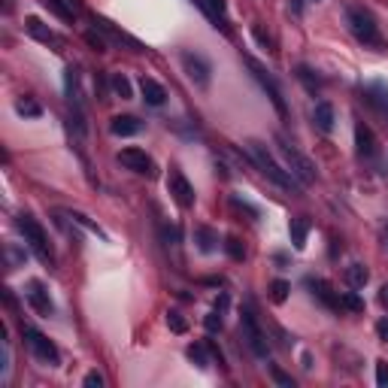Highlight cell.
<instances>
[{"instance_id":"obj_11","label":"cell","mask_w":388,"mask_h":388,"mask_svg":"<svg viewBox=\"0 0 388 388\" xmlns=\"http://www.w3.org/2000/svg\"><path fill=\"white\" fill-rule=\"evenodd\" d=\"M119 164L122 167H128V170H134V173H140V176H149V179H155V161L146 155L143 149H122L119 152Z\"/></svg>"},{"instance_id":"obj_19","label":"cell","mask_w":388,"mask_h":388,"mask_svg":"<svg viewBox=\"0 0 388 388\" xmlns=\"http://www.w3.org/2000/svg\"><path fill=\"white\" fill-rule=\"evenodd\" d=\"M288 234H291V246H295L297 252H300V249H306V237H309V219H304V216L291 219V225H288Z\"/></svg>"},{"instance_id":"obj_7","label":"cell","mask_w":388,"mask_h":388,"mask_svg":"<svg viewBox=\"0 0 388 388\" xmlns=\"http://www.w3.org/2000/svg\"><path fill=\"white\" fill-rule=\"evenodd\" d=\"M240 325H242V337H246V343L249 349L255 352L258 358H267L270 355V346H267V334L261 331V325H258V316L252 313V306H246L240 313Z\"/></svg>"},{"instance_id":"obj_27","label":"cell","mask_w":388,"mask_h":388,"mask_svg":"<svg viewBox=\"0 0 388 388\" xmlns=\"http://www.w3.org/2000/svg\"><path fill=\"white\" fill-rule=\"evenodd\" d=\"M110 82H112V91L119 94L122 101L134 97V89H131V82H128V76H124V73H112V76H110Z\"/></svg>"},{"instance_id":"obj_25","label":"cell","mask_w":388,"mask_h":388,"mask_svg":"<svg viewBox=\"0 0 388 388\" xmlns=\"http://www.w3.org/2000/svg\"><path fill=\"white\" fill-rule=\"evenodd\" d=\"M15 112L25 115V119H40L43 115V106L34 101V97H18L15 101Z\"/></svg>"},{"instance_id":"obj_28","label":"cell","mask_w":388,"mask_h":388,"mask_svg":"<svg viewBox=\"0 0 388 388\" xmlns=\"http://www.w3.org/2000/svg\"><path fill=\"white\" fill-rule=\"evenodd\" d=\"M288 291H291V285L285 279H273V283H270V297H273V304H285Z\"/></svg>"},{"instance_id":"obj_33","label":"cell","mask_w":388,"mask_h":388,"mask_svg":"<svg viewBox=\"0 0 388 388\" xmlns=\"http://www.w3.org/2000/svg\"><path fill=\"white\" fill-rule=\"evenodd\" d=\"M67 219H73V221H76V225L89 228V231H91V234H97V237H103V231H101V228H97V225H94V221H91L89 216H82V212H67Z\"/></svg>"},{"instance_id":"obj_43","label":"cell","mask_w":388,"mask_h":388,"mask_svg":"<svg viewBox=\"0 0 388 388\" xmlns=\"http://www.w3.org/2000/svg\"><path fill=\"white\" fill-rule=\"evenodd\" d=\"M380 306L385 309V313H388V283L380 288Z\"/></svg>"},{"instance_id":"obj_12","label":"cell","mask_w":388,"mask_h":388,"mask_svg":"<svg viewBox=\"0 0 388 388\" xmlns=\"http://www.w3.org/2000/svg\"><path fill=\"white\" fill-rule=\"evenodd\" d=\"M25 297H27V304H31V309L37 316L48 318L55 313V304H52V297H48V291H46V285L40 283V279H31V283H27Z\"/></svg>"},{"instance_id":"obj_8","label":"cell","mask_w":388,"mask_h":388,"mask_svg":"<svg viewBox=\"0 0 388 388\" xmlns=\"http://www.w3.org/2000/svg\"><path fill=\"white\" fill-rule=\"evenodd\" d=\"M167 191H170V198L176 200L182 209H191V207H194V200H198V194H194V186L186 179V173H182L179 167H170Z\"/></svg>"},{"instance_id":"obj_29","label":"cell","mask_w":388,"mask_h":388,"mask_svg":"<svg viewBox=\"0 0 388 388\" xmlns=\"http://www.w3.org/2000/svg\"><path fill=\"white\" fill-rule=\"evenodd\" d=\"M221 246H225V252L231 255V261H242V258H246V246H242L237 237H225V242H221Z\"/></svg>"},{"instance_id":"obj_21","label":"cell","mask_w":388,"mask_h":388,"mask_svg":"<svg viewBox=\"0 0 388 388\" xmlns=\"http://www.w3.org/2000/svg\"><path fill=\"white\" fill-rule=\"evenodd\" d=\"M40 4L48 9V13H55L61 22H73V18H76V4H73V0H40Z\"/></svg>"},{"instance_id":"obj_22","label":"cell","mask_w":388,"mask_h":388,"mask_svg":"<svg viewBox=\"0 0 388 388\" xmlns=\"http://www.w3.org/2000/svg\"><path fill=\"white\" fill-rule=\"evenodd\" d=\"M194 4H198L203 13L212 18V22H219L221 27H228L225 25V15H228V4H225V0H194Z\"/></svg>"},{"instance_id":"obj_16","label":"cell","mask_w":388,"mask_h":388,"mask_svg":"<svg viewBox=\"0 0 388 388\" xmlns=\"http://www.w3.org/2000/svg\"><path fill=\"white\" fill-rule=\"evenodd\" d=\"M140 91H143V101L149 106H164V101H167V91H164L161 82H155L152 76H143L140 79Z\"/></svg>"},{"instance_id":"obj_38","label":"cell","mask_w":388,"mask_h":388,"mask_svg":"<svg viewBox=\"0 0 388 388\" xmlns=\"http://www.w3.org/2000/svg\"><path fill=\"white\" fill-rule=\"evenodd\" d=\"M270 373H273V380H276L279 385H283V388H291V385H295V382H291V376H288V373H283V370H279V367H270Z\"/></svg>"},{"instance_id":"obj_13","label":"cell","mask_w":388,"mask_h":388,"mask_svg":"<svg viewBox=\"0 0 388 388\" xmlns=\"http://www.w3.org/2000/svg\"><path fill=\"white\" fill-rule=\"evenodd\" d=\"M355 152L358 158H373L376 155V137L364 122H355Z\"/></svg>"},{"instance_id":"obj_35","label":"cell","mask_w":388,"mask_h":388,"mask_svg":"<svg viewBox=\"0 0 388 388\" xmlns=\"http://www.w3.org/2000/svg\"><path fill=\"white\" fill-rule=\"evenodd\" d=\"M85 43H89L94 52H106V48H110V46H106V40L97 31H85Z\"/></svg>"},{"instance_id":"obj_30","label":"cell","mask_w":388,"mask_h":388,"mask_svg":"<svg viewBox=\"0 0 388 388\" xmlns=\"http://www.w3.org/2000/svg\"><path fill=\"white\" fill-rule=\"evenodd\" d=\"M340 306H346L349 313H361L364 309V300L355 295V291H346V295H340Z\"/></svg>"},{"instance_id":"obj_17","label":"cell","mask_w":388,"mask_h":388,"mask_svg":"<svg viewBox=\"0 0 388 388\" xmlns=\"http://www.w3.org/2000/svg\"><path fill=\"white\" fill-rule=\"evenodd\" d=\"M306 285L313 288V297L322 300V304H325L328 309H340V297L334 295V288L328 285L325 279H313V276H309V279H306Z\"/></svg>"},{"instance_id":"obj_41","label":"cell","mask_w":388,"mask_h":388,"mask_svg":"<svg viewBox=\"0 0 388 388\" xmlns=\"http://www.w3.org/2000/svg\"><path fill=\"white\" fill-rule=\"evenodd\" d=\"M376 337H380L382 343H388V316H382L380 322H376Z\"/></svg>"},{"instance_id":"obj_40","label":"cell","mask_w":388,"mask_h":388,"mask_svg":"<svg viewBox=\"0 0 388 388\" xmlns=\"http://www.w3.org/2000/svg\"><path fill=\"white\" fill-rule=\"evenodd\" d=\"M252 34H255V40H258L261 46H267V48H273V40H270V37H267L264 31H261V25H255V27H252Z\"/></svg>"},{"instance_id":"obj_36","label":"cell","mask_w":388,"mask_h":388,"mask_svg":"<svg viewBox=\"0 0 388 388\" xmlns=\"http://www.w3.org/2000/svg\"><path fill=\"white\" fill-rule=\"evenodd\" d=\"M231 203H234V207H237V209H242V212H249V216H252V219H258V216H261V212H258L255 207H252V203H249V200H242V198H240V194H234V198H231Z\"/></svg>"},{"instance_id":"obj_6","label":"cell","mask_w":388,"mask_h":388,"mask_svg":"<svg viewBox=\"0 0 388 388\" xmlns=\"http://www.w3.org/2000/svg\"><path fill=\"white\" fill-rule=\"evenodd\" d=\"M179 61H182V70H186V76H188L194 85H198V89H209V82H212V64L207 61V55L191 52V48H182Z\"/></svg>"},{"instance_id":"obj_18","label":"cell","mask_w":388,"mask_h":388,"mask_svg":"<svg viewBox=\"0 0 388 388\" xmlns=\"http://www.w3.org/2000/svg\"><path fill=\"white\" fill-rule=\"evenodd\" d=\"M313 122H316V128L322 131V134H331V131H334V122H337L334 106L328 103V101H318L316 110H313Z\"/></svg>"},{"instance_id":"obj_39","label":"cell","mask_w":388,"mask_h":388,"mask_svg":"<svg viewBox=\"0 0 388 388\" xmlns=\"http://www.w3.org/2000/svg\"><path fill=\"white\" fill-rule=\"evenodd\" d=\"M82 382H85V388H103V376H101V373H97V370H91V373H89V376H85V380H82Z\"/></svg>"},{"instance_id":"obj_32","label":"cell","mask_w":388,"mask_h":388,"mask_svg":"<svg viewBox=\"0 0 388 388\" xmlns=\"http://www.w3.org/2000/svg\"><path fill=\"white\" fill-rule=\"evenodd\" d=\"M64 91H67V97L76 103V97H79V91H76V70L73 67H67L64 70Z\"/></svg>"},{"instance_id":"obj_42","label":"cell","mask_w":388,"mask_h":388,"mask_svg":"<svg viewBox=\"0 0 388 388\" xmlns=\"http://www.w3.org/2000/svg\"><path fill=\"white\" fill-rule=\"evenodd\" d=\"M228 304H231V300H228V295H225V291H221V295L216 297V306H212V309H219V313H225V309H228Z\"/></svg>"},{"instance_id":"obj_4","label":"cell","mask_w":388,"mask_h":388,"mask_svg":"<svg viewBox=\"0 0 388 388\" xmlns=\"http://www.w3.org/2000/svg\"><path fill=\"white\" fill-rule=\"evenodd\" d=\"M18 231L25 234V242L34 249V255L40 258V261H46V264H55V252H52V242H48V237H46V231H43V225L37 221L34 216H18Z\"/></svg>"},{"instance_id":"obj_5","label":"cell","mask_w":388,"mask_h":388,"mask_svg":"<svg viewBox=\"0 0 388 388\" xmlns=\"http://www.w3.org/2000/svg\"><path fill=\"white\" fill-rule=\"evenodd\" d=\"M246 67L252 70V79H255L261 89H264V94L270 97V103L276 106V112L283 115V119H288V103H285V97H283V89H279V82L267 73V67H261L258 61H252V58H246Z\"/></svg>"},{"instance_id":"obj_24","label":"cell","mask_w":388,"mask_h":388,"mask_svg":"<svg viewBox=\"0 0 388 388\" xmlns=\"http://www.w3.org/2000/svg\"><path fill=\"white\" fill-rule=\"evenodd\" d=\"M295 76H297V79L300 82H304V89L309 91V94H316V91H322V76H316V70H309V67L306 64H300L297 67V70H295Z\"/></svg>"},{"instance_id":"obj_2","label":"cell","mask_w":388,"mask_h":388,"mask_svg":"<svg viewBox=\"0 0 388 388\" xmlns=\"http://www.w3.org/2000/svg\"><path fill=\"white\" fill-rule=\"evenodd\" d=\"M346 25L352 37L364 46H382V37H380V25H376V15L370 13L367 6L361 4H349L346 6Z\"/></svg>"},{"instance_id":"obj_20","label":"cell","mask_w":388,"mask_h":388,"mask_svg":"<svg viewBox=\"0 0 388 388\" xmlns=\"http://www.w3.org/2000/svg\"><path fill=\"white\" fill-rule=\"evenodd\" d=\"M194 242H198V249L203 255H209V252H216V246H219V234L209 225H198L194 228Z\"/></svg>"},{"instance_id":"obj_10","label":"cell","mask_w":388,"mask_h":388,"mask_svg":"<svg viewBox=\"0 0 388 388\" xmlns=\"http://www.w3.org/2000/svg\"><path fill=\"white\" fill-rule=\"evenodd\" d=\"M361 94H364L367 106H370V110H373V112L388 124V82H382V79H370V82H364Z\"/></svg>"},{"instance_id":"obj_44","label":"cell","mask_w":388,"mask_h":388,"mask_svg":"<svg viewBox=\"0 0 388 388\" xmlns=\"http://www.w3.org/2000/svg\"><path fill=\"white\" fill-rule=\"evenodd\" d=\"M382 234H385V242H388V225H385V231H382Z\"/></svg>"},{"instance_id":"obj_1","label":"cell","mask_w":388,"mask_h":388,"mask_svg":"<svg viewBox=\"0 0 388 388\" xmlns=\"http://www.w3.org/2000/svg\"><path fill=\"white\" fill-rule=\"evenodd\" d=\"M246 152H249V158L258 164V170L264 173V176L270 179V182H276L279 188H285V191H300L304 186H300V182L291 176V173L283 167V164H279L273 155H270V149L264 143H258V140H249L246 143Z\"/></svg>"},{"instance_id":"obj_31","label":"cell","mask_w":388,"mask_h":388,"mask_svg":"<svg viewBox=\"0 0 388 388\" xmlns=\"http://www.w3.org/2000/svg\"><path fill=\"white\" fill-rule=\"evenodd\" d=\"M167 328H170L173 334H186V331H188V322H186V318H182V313H176V309H170V313H167Z\"/></svg>"},{"instance_id":"obj_45","label":"cell","mask_w":388,"mask_h":388,"mask_svg":"<svg viewBox=\"0 0 388 388\" xmlns=\"http://www.w3.org/2000/svg\"><path fill=\"white\" fill-rule=\"evenodd\" d=\"M316 4H318V0H316Z\"/></svg>"},{"instance_id":"obj_3","label":"cell","mask_w":388,"mask_h":388,"mask_svg":"<svg viewBox=\"0 0 388 388\" xmlns=\"http://www.w3.org/2000/svg\"><path fill=\"white\" fill-rule=\"evenodd\" d=\"M276 149L279 155H283V161H285V167L288 173L295 176L300 186H313V182L318 179V173H316V164L306 158V155H300L295 146H291L285 137H276Z\"/></svg>"},{"instance_id":"obj_23","label":"cell","mask_w":388,"mask_h":388,"mask_svg":"<svg viewBox=\"0 0 388 388\" xmlns=\"http://www.w3.org/2000/svg\"><path fill=\"white\" fill-rule=\"evenodd\" d=\"M367 283H370V270H367L364 264H349L346 267V285L349 288H364Z\"/></svg>"},{"instance_id":"obj_15","label":"cell","mask_w":388,"mask_h":388,"mask_svg":"<svg viewBox=\"0 0 388 388\" xmlns=\"http://www.w3.org/2000/svg\"><path fill=\"white\" fill-rule=\"evenodd\" d=\"M143 131V122L137 115H115L110 122V134L112 137H134V134Z\"/></svg>"},{"instance_id":"obj_14","label":"cell","mask_w":388,"mask_h":388,"mask_svg":"<svg viewBox=\"0 0 388 388\" xmlns=\"http://www.w3.org/2000/svg\"><path fill=\"white\" fill-rule=\"evenodd\" d=\"M25 27H27V34H31L34 40H40V43H46V46H55V48H61V37H58V34L52 31V27H46V25H43L37 15H31V18H27V22H25Z\"/></svg>"},{"instance_id":"obj_34","label":"cell","mask_w":388,"mask_h":388,"mask_svg":"<svg viewBox=\"0 0 388 388\" xmlns=\"http://www.w3.org/2000/svg\"><path fill=\"white\" fill-rule=\"evenodd\" d=\"M221 316H225V313H219V309H212V313H209L207 318H203V325H207V331H209V334L221 331V325H225V322H221Z\"/></svg>"},{"instance_id":"obj_26","label":"cell","mask_w":388,"mask_h":388,"mask_svg":"<svg viewBox=\"0 0 388 388\" xmlns=\"http://www.w3.org/2000/svg\"><path fill=\"white\" fill-rule=\"evenodd\" d=\"M207 349H209V346H203V343H191V346L186 349V355L200 367V370H207V367H209V355H207Z\"/></svg>"},{"instance_id":"obj_9","label":"cell","mask_w":388,"mask_h":388,"mask_svg":"<svg viewBox=\"0 0 388 388\" xmlns=\"http://www.w3.org/2000/svg\"><path fill=\"white\" fill-rule=\"evenodd\" d=\"M25 340H27V346H31V352L40 358L43 364H48V367H55L58 361H61V352H58V346L48 340L46 334H40V331H34V328H25Z\"/></svg>"},{"instance_id":"obj_37","label":"cell","mask_w":388,"mask_h":388,"mask_svg":"<svg viewBox=\"0 0 388 388\" xmlns=\"http://www.w3.org/2000/svg\"><path fill=\"white\" fill-rule=\"evenodd\" d=\"M376 385H388V361H376Z\"/></svg>"}]
</instances>
